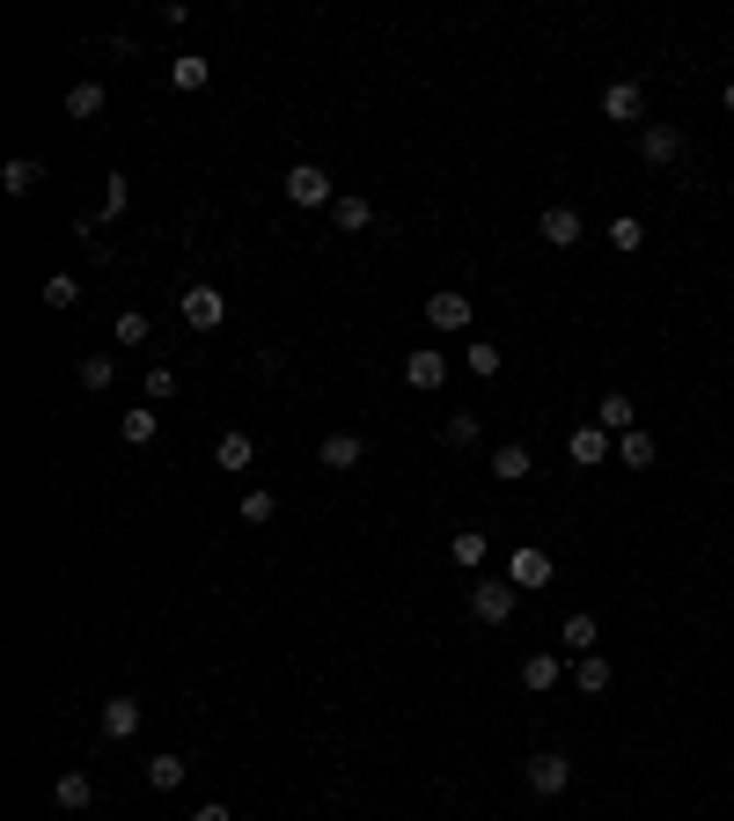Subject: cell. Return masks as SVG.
Segmentation results:
<instances>
[{
	"label": "cell",
	"instance_id": "cell-10",
	"mask_svg": "<svg viewBox=\"0 0 734 821\" xmlns=\"http://www.w3.org/2000/svg\"><path fill=\"white\" fill-rule=\"evenodd\" d=\"M51 807H59V814H89V807H96V777H89V771H67L59 785H51Z\"/></svg>",
	"mask_w": 734,
	"mask_h": 821
},
{
	"label": "cell",
	"instance_id": "cell-5",
	"mask_svg": "<svg viewBox=\"0 0 734 821\" xmlns=\"http://www.w3.org/2000/svg\"><path fill=\"white\" fill-rule=\"evenodd\" d=\"M537 242H543V250H581V242H587L581 206H543V213H537Z\"/></svg>",
	"mask_w": 734,
	"mask_h": 821
},
{
	"label": "cell",
	"instance_id": "cell-1",
	"mask_svg": "<svg viewBox=\"0 0 734 821\" xmlns=\"http://www.w3.org/2000/svg\"><path fill=\"white\" fill-rule=\"evenodd\" d=\"M279 192H287V206H301V213H309V206H331V198H339V184H331V170H323V162H294V170L279 176Z\"/></svg>",
	"mask_w": 734,
	"mask_h": 821
},
{
	"label": "cell",
	"instance_id": "cell-20",
	"mask_svg": "<svg viewBox=\"0 0 734 821\" xmlns=\"http://www.w3.org/2000/svg\"><path fill=\"white\" fill-rule=\"evenodd\" d=\"M559 638H565V652L581 660V652H595V638H603V624H595L587 609H573V616H565V624H559Z\"/></svg>",
	"mask_w": 734,
	"mask_h": 821
},
{
	"label": "cell",
	"instance_id": "cell-7",
	"mask_svg": "<svg viewBox=\"0 0 734 821\" xmlns=\"http://www.w3.org/2000/svg\"><path fill=\"white\" fill-rule=\"evenodd\" d=\"M565 455L581 462V470H603V462L617 455V433H603V426L587 418V426H573V433H565Z\"/></svg>",
	"mask_w": 734,
	"mask_h": 821
},
{
	"label": "cell",
	"instance_id": "cell-26",
	"mask_svg": "<svg viewBox=\"0 0 734 821\" xmlns=\"http://www.w3.org/2000/svg\"><path fill=\"white\" fill-rule=\"evenodd\" d=\"M118 433H125V448H147V440L162 433V410H154V404H147V410H125Z\"/></svg>",
	"mask_w": 734,
	"mask_h": 821
},
{
	"label": "cell",
	"instance_id": "cell-21",
	"mask_svg": "<svg viewBox=\"0 0 734 821\" xmlns=\"http://www.w3.org/2000/svg\"><path fill=\"white\" fill-rule=\"evenodd\" d=\"M103 103H111V96H103V81H73V89H67V118L89 125V118H103Z\"/></svg>",
	"mask_w": 734,
	"mask_h": 821
},
{
	"label": "cell",
	"instance_id": "cell-18",
	"mask_svg": "<svg viewBox=\"0 0 734 821\" xmlns=\"http://www.w3.org/2000/svg\"><path fill=\"white\" fill-rule=\"evenodd\" d=\"M610 660H603V652H581V660H573V690H581V697H603V690H610Z\"/></svg>",
	"mask_w": 734,
	"mask_h": 821
},
{
	"label": "cell",
	"instance_id": "cell-40",
	"mask_svg": "<svg viewBox=\"0 0 734 821\" xmlns=\"http://www.w3.org/2000/svg\"><path fill=\"white\" fill-rule=\"evenodd\" d=\"M720 103H727V118H734V81H727V89H720Z\"/></svg>",
	"mask_w": 734,
	"mask_h": 821
},
{
	"label": "cell",
	"instance_id": "cell-14",
	"mask_svg": "<svg viewBox=\"0 0 734 821\" xmlns=\"http://www.w3.org/2000/svg\"><path fill=\"white\" fill-rule=\"evenodd\" d=\"M500 484H521V477H537V455L521 448V440H507V448H492V462H485Z\"/></svg>",
	"mask_w": 734,
	"mask_h": 821
},
{
	"label": "cell",
	"instance_id": "cell-15",
	"mask_svg": "<svg viewBox=\"0 0 734 821\" xmlns=\"http://www.w3.org/2000/svg\"><path fill=\"white\" fill-rule=\"evenodd\" d=\"M140 697H111L103 704V741H133V733H140Z\"/></svg>",
	"mask_w": 734,
	"mask_h": 821
},
{
	"label": "cell",
	"instance_id": "cell-24",
	"mask_svg": "<svg viewBox=\"0 0 734 821\" xmlns=\"http://www.w3.org/2000/svg\"><path fill=\"white\" fill-rule=\"evenodd\" d=\"M214 462H220V470H250V462H257V440H250V433H220L214 440Z\"/></svg>",
	"mask_w": 734,
	"mask_h": 821
},
{
	"label": "cell",
	"instance_id": "cell-22",
	"mask_svg": "<svg viewBox=\"0 0 734 821\" xmlns=\"http://www.w3.org/2000/svg\"><path fill=\"white\" fill-rule=\"evenodd\" d=\"M603 242H610L617 257H639V250H646V228H639V220H632V213H617V220H610V228H603Z\"/></svg>",
	"mask_w": 734,
	"mask_h": 821
},
{
	"label": "cell",
	"instance_id": "cell-4",
	"mask_svg": "<svg viewBox=\"0 0 734 821\" xmlns=\"http://www.w3.org/2000/svg\"><path fill=\"white\" fill-rule=\"evenodd\" d=\"M521 777H529V793H537V799H559L565 785H573V755H559V749H537L529 763H521Z\"/></svg>",
	"mask_w": 734,
	"mask_h": 821
},
{
	"label": "cell",
	"instance_id": "cell-31",
	"mask_svg": "<svg viewBox=\"0 0 734 821\" xmlns=\"http://www.w3.org/2000/svg\"><path fill=\"white\" fill-rule=\"evenodd\" d=\"M37 176H45V170H37L30 154H15V162L0 170V184H8V198H30V192H37Z\"/></svg>",
	"mask_w": 734,
	"mask_h": 821
},
{
	"label": "cell",
	"instance_id": "cell-29",
	"mask_svg": "<svg viewBox=\"0 0 734 821\" xmlns=\"http://www.w3.org/2000/svg\"><path fill=\"white\" fill-rule=\"evenodd\" d=\"M551 682H559V652H529V660H521V690H551Z\"/></svg>",
	"mask_w": 734,
	"mask_h": 821
},
{
	"label": "cell",
	"instance_id": "cell-8",
	"mask_svg": "<svg viewBox=\"0 0 734 821\" xmlns=\"http://www.w3.org/2000/svg\"><path fill=\"white\" fill-rule=\"evenodd\" d=\"M507 580L521 587V594H537V587H551V551H537V543H521V551L507 557Z\"/></svg>",
	"mask_w": 734,
	"mask_h": 821
},
{
	"label": "cell",
	"instance_id": "cell-36",
	"mask_svg": "<svg viewBox=\"0 0 734 821\" xmlns=\"http://www.w3.org/2000/svg\"><path fill=\"white\" fill-rule=\"evenodd\" d=\"M111 338H118V345H147V315H140V309H125L118 323H111Z\"/></svg>",
	"mask_w": 734,
	"mask_h": 821
},
{
	"label": "cell",
	"instance_id": "cell-25",
	"mask_svg": "<svg viewBox=\"0 0 734 821\" xmlns=\"http://www.w3.org/2000/svg\"><path fill=\"white\" fill-rule=\"evenodd\" d=\"M595 426H603V433H632V396H624V389H610V396L595 404Z\"/></svg>",
	"mask_w": 734,
	"mask_h": 821
},
{
	"label": "cell",
	"instance_id": "cell-23",
	"mask_svg": "<svg viewBox=\"0 0 734 821\" xmlns=\"http://www.w3.org/2000/svg\"><path fill=\"white\" fill-rule=\"evenodd\" d=\"M654 455H661L654 433H639V426L632 433H617V462H624V470H654Z\"/></svg>",
	"mask_w": 734,
	"mask_h": 821
},
{
	"label": "cell",
	"instance_id": "cell-19",
	"mask_svg": "<svg viewBox=\"0 0 734 821\" xmlns=\"http://www.w3.org/2000/svg\"><path fill=\"white\" fill-rule=\"evenodd\" d=\"M404 382L412 389H440L448 382V352H404Z\"/></svg>",
	"mask_w": 734,
	"mask_h": 821
},
{
	"label": "cell",
	"instance_id": "cell-16",
	"mask_svg": "<svg viewBox=\"0 0 734 821\" xmlns=\"http://www.w3.org/2000/svg\"><path fill=\"white\" fill-rule=\"evenodd\" d=\"M360 455H367V440H360V433H323V448H317L323 470H360Z\"/></svg>",
	"mask_w": 734,
	"mask_h": 821
},
{
	"label": "cell",
	"instance_id": "cell-9",
	"mask_svg": "<svg viewBox=\"0 0 734 821\" xmlns=\"http://www.w3.org/2000/svg\"><path fill=\"white\" fill-rule=\"evenodd\" d=\"M470 293H426V323H434V331H448V338H456V331H470Z\"/></svg>",
	"mask_w": 734,
	"mask_h": 821
},
{
	"label": "cell",
	"instance_id": "cell-13",
	"mask_svg": "<svg viewBox=\"0 0 734 821\" xmlns=\"http://www.w3.org/2000/svg\"><path fill=\"white\" fill-rule=\"evenodd\" d=\"M206 81H214V59H206V51H176V59H170V89H184V96H198Z\"/></svg>",
	"mask_w": 734,
	"mask_h": 821
},
{
	"label": "cell",
	"instance_id": "cell-3",
	"mask_svg": "<svg viewBox=\"0 0 734 821\" xmlns=\"http://www.w3.org/2000/svg\"><path fill=\"white\" fill-rule=\"evenodd\" d=\"M684 154H690L684 125H639V162H646V170H676Z\"/></svg>",
	"mask_w": 734,
	"mask_h": 821
},
{
	"label": "cell",
	"instance_id": "cell-37",
	"mask_svg": "<svg viewBox=\"0 0 734 821\" xmlns=\"http://www.w3.org/2000/svg\"><path fill=\"white\" fill-rule=\"evenodd\" d=\"M125 198H133V192H125V176H111V184H103V220H118Z\"/></svg>",
	"mask_w": 734,
	"mask_h": 821
},
{
	"label": "cell",
	"instance_id": "cell-35",
	"mask_svg": "<svg viewBox=\"0 0 734 821\" xmlns=\"http://www.w3.org/2000/svg\"><path fill=\"white\" fill-rule=\"evenodd\" d=\"M243 521H250V529L279 521V499H272V492H243Z\"/></svg>",
	"mask_w": 734,
	"mask_h": 821
},
{
	"label": "cell",
	"instance_id": "cell-39",
	"mask_svg": "<svg viewBox=\"0 0 734 821\" xmlns=\"http://www.w3.org/2000/svg\"><path fill=\"white\" fill-rule=\"evenodd\" d=\"M192 821H236V814H228L220 799H206V807H192Z\"/></svg>",
	"mask_w": 734,
	"mask_h": 821
},
{
	"label": "cell",
	"instance_id": "cell-17",
	"mask_svg": "<svg viewBox=\"0 0 734 821\" xmlns=\"http://www.w3.org/2000/svg\"><path fill=\"white\" fill-rule=\"evenodd\" d=\"M147 793H176V785H184V777H192V763H184V755H170V749H162V755H147Z\"/></svg>",
	"mask_w": 734,
	"mask_h": 821
},
{
	"label": "cell",
	"instance_id": "cell-33",
	"mask_svg": "<svg viewBox=\"0 0 734 821\" xmlns=\"http://www.w3.org/2000/svg\"><path fill=\"white\" fill-rule=\"evenodd\" d=\"M73 301H81V279H73V271H51L45 279V309H73Z\"/></svg>",
	"mask_w": 734,
	"mask_h": 821
},
{
	"label": "cell",
	"instance_id": "cell-34",
	"mask_svg": "<svg viewBox=\"0 0 734 821\" xmlns=\"http://www.w3.org/2000/svg\"><path fill=\"white\" fill-rule=\"evenodd\" d=\"M170 396H176V367L154 360V367H147V404H170Z\"/></svg>",
	"mask_w": 734,
	"mask_h": 821
},
{
	"label": "cell",
	"instance_id": "cell-6",
	"mask_svg": "<svg viewBox=\"0 0 734 821\" xmlns=\"http://www.w3.org/2000/svg\"><path fill=\"white\" fill-rule=\"evenodd\" d=\"M514 602H521V587H514L507 573H500V580H478V587H470V616H478V624H507Z\"/></svg>",
	"mask_w": 734,
	"mask_h": 821
},
{
	"label": "cell",
	"instance_id": "cell-38",
	"mask_svg": "<svg viewBox=\"0 0 734 821\" xmlns=\"http://www.w3.org/2000/svg\"><path fill=\"white\" fill-rule=\"evenodd\" d=\"M257 374H265V382H272V374H287V352H279V345H265V352H257Z\"/></svg>",
	"mask_w": 734,
	"mask_h": 821
},
{
	"label": "cell",
	"instance_id": "cell-27",
	"mask_svg": "<svg viewBox=\"0 0 734 821\" xmlns=\"http://www.w3.org/2000/svg\"><path fill=\"white\" fill-rule=\"evenodd\" d=\"M485 529H456V543H448V557H456V565H463V573H478V565H485Z\"/></svg>",
	"mask_w": 734,
	"mask_h": 821
},
{
	"label": "cell",
	"instance_id": "cell-12",
	"mask_svg": "<svg viewBox=\"0 0 734 821\" xmlns=\"http://www.w3.org/2000/svg\"><path fill=\"white\" fill-rule=\"evenodd\" d=\"M639 111H646L639 81H610V89H603V118L610 125H639Z\"/></svg>",
	"mask_w": 734,
	"mask_h": 821
},
{
	"label": "cell",
	"instance_id": "cell-11",
	"mask_svg": "<svg viewBox=\"0 0 734 821\" xmlns=\"http://www.w3.org/2000/svg\"><path fill=\"white\" fill-rule=\"evenodd\" d=\"M331 220H339V235H367V228H375V198L339 192V198H331Z\"/></svg>",
	"mask_w": 734,
	"mask_h": 821
},
{
	"label": "cell",
	"instance_id": "cell-32",
	"mask_svg": "<svg viewBox=\"0 0 734 821\" xmlns=\"http://www.w3.org/2000/svg\"><path fill=\"white\" fill-rule=\"evenodd\" d=\"M463 360H470V374H485V382H492V374L507 367V352H500L492 338H470V345H463Z\"/></svg>",
	"mask_w": 734,
	"mask_h": 821
},
{
	"label": "cell",
	"instance_id": "cell-2",
	"mask_svg": "<svg viewBox=\"0 0 734 821\" xmlns=\"http://www.w3.org/2000/svg\"><path fill=\"white\" fill-rule=\"evenodd\" d=\"M176 309H184V323H192L198 338H214L220 323H228V293L198 279V287H184V293H176Z\"/></svg>",
	"mask_w": 734,
	"mask_h": 821
},
{
	"label": "cell",
	"instance_id": "cell-28",
	"mask_svg": "<svg viewBox=\"0 0 734 821\" xmlns=\"http://www.w3.org/2000/svg\"><path fill=\"white\" fill-rule=\"evenodd\" d=\"M440 440H448L456 455H463V448H478V410H448V418H440Z\"/></svg>",
	"mask_w": 734,
	"mask_h": 821
},
{
	"label": "cell",
	"instance_id": "cell-30",
	"mask_svg": "<svg viewBox=\"0 0 734 821\" xmlns=\"http://www.w3.org/2000/svg\"><path fill=\"white\" fill-rule=\"evenodd\" d=\"M73 374H81V389H111V382H118V360H111V352H81Z\"/></svg>",
	"mask_w": 734,
	"mask_h": 821
}]
</instances>
